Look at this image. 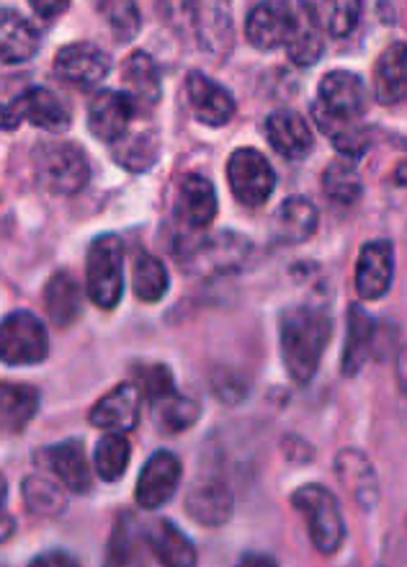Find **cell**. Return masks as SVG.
Wrapping results in <instances>:
<instances>
[{
  "mask_svg": "<svg viewBox=\"0 0 407 567\" xmlns=\"http://www.w3.org/2000/svg\"><path fill=\"white\" fill-rule=\"evenodd\" d=\"M227 184L242 207L258 209L276 188V171L261 150L238 147L227 161Z\"/></svg>",
  "mask_w": 407,
  "mask_h": 567,
  "instance_id": "cell-7",
  "label": "cell"
},
{
  "mask_svg": "<svg viewBox=\"0 0 407 567\" xmlns=\"http://www.w3.org/2000/svg\"><path fill=\"white\" fill-rule=\"evenodd\" d=\"M281 359L296 384L315 377L320 359L331 341V315L315 305H294L281 315Z\"/></svg>",
  "mask_w": 407,
  "mask_h": 567,
  "instance_id": "cell-1",
  "label": "cell"
},
{
  "mask_svg": "<svg viewBox=\"0 0 407 567\" xmlns=\"http://www.w3.org/2000/svg\"><path fill=\"white\" fill-rule=\"evenodd\" d=\"M39 50V31L34 23L23 19L21 13L3 8L0 16V52H3V65H21L31 60Z\"/></svg>",
  "mask_w": 407,
  "mask_h": 567,
  "instance_id": "cell-24",
  "label": "cell"
},
{
  "mask_svg": "<svg viewBox=\"0 0 407 567\" xmlns=\"http://www.w3.org/2000/svg\"><path fill=\"white\" fill-rule=\"evenodd\" d=\"M54 75L70 89L77 91H93L98 83L106 81L108 70H112V60L108 54L93 42H73L65 44L54 54Z\"/></svg>",
  "mask_w": 407,
  "mask_h": 567,
  "instance_id": "cell-11",
  "label": "cell"
},
{
  "mask_svg": "<svg viewBox=\"0 0 407 567\" xmlns=\"http://www.w3.org/2000/svg\"><path fill=\"white\" fill-rule=\"evenodd\" d=\"M124 93L135 101L139 114L147 116L160 104L163 83L155 60L147 52H132L122 65Z\"/></svg>",
  "mask_w": 407,
  "mask_h": 567,
  "instance_id": "cell-20",
  "label": "cell"
},
{
  "mask_svg": "<svg viewBox=\"0 0 407 567\" xmlns=\"http://www.w3.org/2000/svg\"><path fill=\"white\" fill-rule=\"evenodd\" d=\"M276 238L284 243H307L320 225V212L307 196H289L276 212Z\"/></svg>",
  "mask_w": 407,
  "mask_h": 567,
  "instance_id": "cell-27",
  "label": "cell"
},
{
  "mask_svg": "<svg viewBox=\"0 0 407 567\" xmlns=\"http://www.w3.org/2000/svg\"><path fill=\"white\" fill-rule=\"evenodd\" d=\"M263 130L265 137H269V145L281 157H286V161H302L304 155L312 153V145H315L307 120L300 112H294V109H279V112L265 116Z\"/></svg>",
  "mask_w": 407,
  "mask_h": 567,
  "instance_id": "cell-18",
  "label": "cell"
},
{
  "mask_svg": "<svg viewBox=\"0 0 407 567\" xmlns=\"http://www.w3.org/2000/svg\"><path fill=\"white\" fill-rule=\"evenodd\" d=\"M81 307H83V291L73 274L65 269L52 274L44 287V310L50 315L54 326L58 328L73 326V322L81 318Z\"/></svg>",
  "mask_w": 407,
  "mask_h": 567,
  "instance_id": "cell-23",
  "label": "cell"
},
{
  "mask_svg": "<svg viewBox=\"0 0 407 567\" xmlns=\"http://www.w3.org/2000/svg\"><path fill=\"white\" fill-rule=\"evenodd\" d=\"M323 192L333 204L351 207L362 196V176H358L354 161L338 157L323 171Z\"/></svg>",
  "mask_w": 407,
  "mask_h": 567,
  "instance_id": "cell-34",
  "label": "cell"
},
{
  "mask_svg": "<svg viewBox=\"0 0 407 567\" xmlns=\"http://www.w3.org/2000/svg\"><path fill=\"white\" fill-rule=\"evenodd\" d=\"M312 116H315L317 127L323 130L327 137H331L335 150H338L343 157H348V161H356L358 155L366 153V147H369V135H366V132L362 130V124L331 120V116L317 114V112H312Z\"/></svg>",
  "mask_w": 407,
  "mask_h": 567,
  "instance_id": "cell-39",
  "label": "cell"
},
{
  "mask_svg": "<svg viewBox=\"0 0 407 567\" xmlns=\"http://www.w3.org/2000/svg\"><path fill=\"white\" fill-rule=\"evenodd\" d=\"M29 567H81L73 555L62 553V549H52V553L39 555L36 560H31Z\"/></svg>",
  "mask_w": 407,
  "mask_h": 567,
  "instance_id": "cell-42",
  "label": "cell"
},
{
  "mask_svg": "<svg viewBox=\"0 0 407 567\" xmlns=\"http://www.w3.org/2000/svg\"><path fill=\"white\" fill-rule=\"evenodd\" d=\"M250 254H253V243L246 235L222 230L201 235V238L181 240V246H178V264L194 274V277L211 279L242 269Z\"/></svg>",
  "mask_w": 407,
  "mask_h": 567,
  "instance_id": "cell-2",
  "label": "cell"
},
{
  "mask_svg": "<svg viewBox=\"0 0 407 567\" xmlns=\"http://www.w3.org/2000/svg\"><path fill=\"white\" fill-rule=\"evenodd\" d=\"M139 392L137 384L122 382L114 390H108L96 405L91 408L88 419L101 431L108 433H127L137 425L139 419Z\"/></svg>",
  "mask_w": 407,
  "mask_h": 567,
  "instance_id": "cell-19",
  "label": "cell"
},
{
  "mask_svg": "<svg viewBox=\"0 0 407 567\" xmlns=\"http://www.w3.org/2000/svg\"><path fill=\"white\" fill-rule=\"evenodd\" d=\"M292 503L304 516V522H307L312 545H315L323 555L338 553L343 537H346V524H343V514L335 495L331 491H325L323 485L310 483L296 487Z\"/></svg>",
  "mask_w": 407,
  "mask_h": 567,
  "instance_id": "cell-5",
  "label": "cell"
},
{
  "mask_svg": "<svg viewBox=\"0 0 407 567\" xmlns=\"http://www.w3.org/2000/svg\"><path fill=\"white\" fill-rule=\"evenodd\" d=\"M147 542L163 567H197V549L191 539L168 518L150 524Z\"/></svg>",
  "mask_w": 407,
  "mask_h": 567,
  "instance_id": "cell-25",
  "label": "cell"
},
{
  "mask_svg": "<svg viewBox=\"0 0 407 567\" xmlns=\"http://www.w3.org/2000/svg\"><path fill=\"white\" fill-rule=\"evenodd\" d=\"M139 109L124 91H98L88 104V130L93 137L106 142L108 147L132 132L139 120Z\"/></svg>",
  "mask_w": 407,
  "mask_h": 567,
  "instance_id": "cell-12",
  "label": "cell"
},
{
  "mask_svg": "<svg viewBox=\"0 0 407 567\" xmlns=\"http://www.w3.org/2000/svg\"><path fill=\"white\" fill-rule=\"evenodd\" d=\"M129 456L132 446L127 433H106V436L98 441L96 454H93V467H96V475L104 480V483H116V480L124 477V472H127Z\"/></svg>",
  "mask_w": 407,
  "mask_h": 567,
  "instance_id": "cell-36",
  "label": "cell"
},
{
  "mask_svg": "<svg viewBox=\"0 0 407 567\" xmlns=\"http://www.w3.org/2000/svg\"><path fill=\"white\" fill-rule=\"evenodd\" d=\"M153 421L163 433H181L191 429L199 421V405L191 398H184L181 392H170L166 398H158L150 403Z\"/></svg>",
  "mask_w": 407,
  "mask_h": 567,
  "instance_id": "cell-33",
  "label": "cell"
},
{
  "mask_svg": "<svg viewBox=\"0 0 407 567\" xmlns=\"http://www.w3.org/2000/svg\"><path fill=\"white\" fill-rule=\"evenodd\" d=\"M395 178H397V184H407V161L395 171Z\"/></svg>",
  "mask_w": 407,
  "mask_h": 567,
  "instance_id": "cell-46",
  "label": "cell"
},
{
  "mask_svg": "<svg viewBox=\"0 0 407 567\" xmlns=\"http://www.w3.org/2000/svg\"><path fill=\"white\" fill-rule=\"evenodd\" d=\"M186 99L194 116L207 127H225L234 116V99L222 83L211 81L201 70H191L186 75Z\"/></svg>",
  "mask_w": 407,
  "mask_h": 567,
  "instance_id": "cell-15",
  "label": "cell"
},
{
  "mask_svg": "<svg viewBox=\"0 0 407 567\" xmlns=\"http://www.w3.org/2000/svg\"><path fill=\"white\" fill-rule=\"evenodd\" d=\"M194 11L197 13H191V19L199 42L209 52H215L217 58H225V52H230L232 44V23L230 16H227V8L219 3H194Z\"/></svg>",
  "mask_w": 407,
  "mask_h": 567,
  "instance_id": "cell-28",
  "label": "cell"
},
{
  "mask_svg": "<svg viewBox=\"0 0 407 567\" xmlns=\"http://www.w3.org/2000/svg\"><path fill=\"white\" fill-rule=\"evenodd\" d=\"M186 511L197 524L215 529L232 516V495L222 483L207 480V483L194 485L191 493L186 495Z\"/></svg>",
  "mask_w": 407,
  "mask_h": 567,
  "instance_id": "cell-26",
  "label": "cell"
},
{
  "mask_svg": "<svg viewBox=\"0 0 407 567\" xmlns=\"http://www.w3.org/2000/svg\"><path fill=\"white\" fill-rule=\"evenodd\" d=\"M96 11L104 16L108 29H112V34L119 44H127L139 34L143 16H139V8L135 3H129V0H119V3H98Z\"/></svg>",
  "mask_w": 407,
  "mask_h": 567,
  "instance_id": "cell-40",
  "label": "cell"
},
{
  "mask_svg": "<svg viewBox=\"0 0 407 567\" xmlns=\"http://www.w3.org/2000/svg\"><path fill=\"white\" fill-rule=\"evenodd\" d=\"M323 34L325 31L320 29L315 8H312V3H302L300 23H296L292 39H289V44L284 47L289 60L300 68L315 65L320 54H323Z\"/></svg>",
  "mask_w": 407,
  "mask_h": 567,
  "instance_id": "cell-31",
  "label": "cell"
},
{
  "mask_svg": "<svg viewBox=\"0 0 407 567\" xmlns=\"http://www.w3.org/2000/svg\"><path fill=\"white\" fill-rule=\"evenodd\" d=\"M338 475L364 508L374 506V501H377V477H374L372 464L366 462V456L358 452H343L338 456Z\"/></svg>",
  "mask_w": 407,
  "mask_h": 567,
  "instance_id": "cell-37",
  "label": "cell"
},
{
  "mask_svg": "<svg viewBox=\"0 0 407 567\" xmlns=\"http://www.w3.org/2000/svg\"><path fill=\"white\" fill-rule=\"evenodd\" d=\"M302 3H255L248 11L246 19V37L255 50H279L286 47L292 39L296 23H300Z\"/></svg>",
  "mask_w": 407,
  "mask_h": 567,
  "instance_id": "cell-10",
  "label": "cell"
},
{
  "mask_svg": "<svg viewBox=\"0 0 407 567\" xmlns=\"http://www.w3.org/2000/svg\"><path fill=\"white\" fill-rule=\"evenodd\" d=\"M50 353V336L34 312H8L0 326V359L8 367L39 364Z\"/></svg>",
  "mask_w": 407,
  "mask_h": 567,
  "instance_id": "cell-8",
  "label": "cell"
},
{
  "mask_svg": "<svg viewBox=\"0 0 407 567\" xmlns=\"http://www.w3.org/2000/svg\"><path fill=\"white\" fill-rule=\"evenodd\" d=\"M36 184L54 196H73L83 192L91 178V163L83 147L65 140L39 142L31 153Z\"/></svg>",
  "mask_w": 407,
  "mask_h": 567,
  "instance_id": "cell-3",
  "label": "cell"
},
{
  "mask_svg": "<svg viewBox=\"0 0 407 567\" xmlns=\"http://www.w3.org/2000/svg\"><path fill=\"white\" fill-rule=\"evenodd\" d=\"M238 567H276V563L265 555H248Z\"/></svg>",
  "mask_w": 407,
  "mask_h": 567,
  "instance_id": "cell-45",
  "label": "cell"
},
{
  "mask_svg": "<svg viewBox=\"0 0 407 567\" xmlns=\"http://www.w3.org/2000/svg\"><path fill=\"white\" fill-rule=\"evenodd\" d=\"M158 150H160L158 132L153 127H139V130L132 127L127 137L114 142L112 155L122 168H127L132 173H143L147 168H153V163L158 161Z\"/></svg>",
  "mask_w": 407,
  "mask_h": 567,
  "instance_id": "cell-29",
  "label": "cell"
},
{
  "mask_svg": "<svg viewBox=\"0 0 407 567\" xmlns=\"http://www.w3.org/2000/svg\"><path fill=\"white\" fill-rule=\"evenodd\" d=\"M39 411V392L31 384L3 382L0 388V415L6 433H21Z\"/></svg>",
  "mask_w": 407,
  "mask_h": 567,
  "instance_id": "cell-30",
  "label": "cell"
},
{
  "mask_svg": "<svg viewBox=\"0 0 407 567\" xmlns=\"http://www.w3.org/2000/svg\"><path fill=\"white\" fill-rule=\"evenodd\" d=\"M374 96L393 106L407 96V42H393L374 65Z\"/></svg>",
  "mask_w": 407,
  "mask_h": 567,
  "instance_id": "cell-22",
  "label": "cell"
},
{
  "mask_svg": "<svg viewBox=\"0 0 407 567\" xmlns=\"http://www.w3.org/2000/svg\"><path fill=\"white\" fill-rule=\"evenodd\" d=\"M219 202L217 188L211 184L209 176L204 173H186L178 181V196H176V219L186 230L204 233L217 219Z\"/></svg>",
  "mask_w": 407,
  "mask_h": 567,
  "instance_id": "cell-13",
  "label": "cell"
},
{
  "mask_svg": "<svg viewBox=\"0 0 407 567\" xmlns=\"http://www.w3.org/2000/svg\"><path fill=\"white\" fill-rule=\"evenodd\" d=\"M147 549H150L147 532L139 529L135 516L122 514L108 539L104 567H147Z\"/></svg>",
  "mask_w": 407,
  "mask_h": 567,
  "instance_id": "cell-21",
  "label": "cell"
},
{
  "mask_svg": "<svg viewBox=\"0 0 407 567\" xmlns=\"http://www.w3.org/2000/svg\"><path fill=\"white\" fill-rule=\"evenodd\" d=\"M369 109V91L362 75L351 70H331L317 85V101L312 112L341 122H358Z\"/></svg>",
  "mask_w": 407,
  "mask_h": 567,
  "instance_id": "cell-9",
  "label": "cell"
},
{
  "mask_svg": "<svg viewBox=\"0 0 407 567\" xmlns=\"http://www.w3.org/2000/svg\"><path fill=\"white\" fill-rule=\"evenodd\" d=\"M395 277V248L389 240H372L358 250L356 258V291L358 297L372 299L385 297Z\"/></svg>",
  "mask_w": 407,
  "mask_h": 567,
  "instance_id": "cell-16",
  "label": "cell"
},
{
  "mask_svg": "<svg viewBox=\"0 0 407 567\" xmlns=\"http://www.w3.org/2000/svg\"><path fill=\"white\" fill-rule=\"evenodd\" d=\"M315 6V13L317 16V23L320 29L327 31L331 37H348L351 31L356 29L358 23V11H362V6L358 3H351V0H338V3H312Z\"/></svg>",
  "mask_w": 407,
  "mask_h": 567,
  "instance_id": "cell-41",
  "label": "cell"
},
{
  "mask_svg": "<svg viewBox=\"0 0 407 567\" xmlns=\"http://www.w3.org/2000/svg\"><path fill=\"white\" fill-rule=\"evenodd\" d=\"M397 380H400V388L407 395V346L400 351V357H397Z\"/></svg>",
  "mask_w": 407,
  "mask_h": 567,
  "instance_id": "cell-44",
  "label": "cell"
},
{
  "mask_svg": "<svg viewBox=\"0 0 407 567\" xmlns=\"http://www.w3.org/2000/svg\"><path fill=\"white\" fill-rule=\"evenodd\" d=\"M36 460L46 464L60 480L62 487L73 493H88L93 485V475L85 460V449L81 439H67L60 444H52L36 454Z\"/></svg>",
  "mask_w": 407,
  "mask_h": 567,
  "instance_id": "cell-17",
  "label": "cell"
},
{
  "mask_svg": "<svg viewBox=\"0 0 407 567\" xmlns=\"http://www.w3.org/2000/svg\"><path fill=\"white\" fill-rule=\"evenodd\" d=\"M31 8H34L39 19L52 21V19H58V16L65 13L70 3L67 0H52V3H44V0H31Z\"/></svg>",
  "mask_w": 407,
  "mask_h": 567,
  "instance_id": "cell-43",
  "label": "cell"
},
{
  "mask_svg": "<svg viewBox=\"0 0 407 567\" xmlns=\"http://www.w3.org/2000/svg\"><path fill=\"white\" fill-rule=\"evenodd\" d=\"M23 120L39 130L60 135V132L70 127L73 114H70V106L54 91L44 89V85H29L19 96L8 99L3 104V130L13 132Z\"/></svg>",
  "mask_w": 407,
  "mask_h": 567,
  "instance_id": "cell-6",
  "label": "cell"
},
{
  "mask_svg": "<svg viewBox=\"0 0 407 567\" xmlns=\"http://www.w3.org/2000/svg\"><path fill=\"white\" fill-rule=\"evenodd\" d=\"M23 503L31 514L39 516H60L67 508V495L50 477L31 475L23 480Z\"/></svg>",
  "mask_w": 407,
  "mask_h": 567,
  "instance_id": "cell-38",
  "label": "cell"
},
{
  "mask_svg": "<svg viewBox=\"0 0 407 567\" xmlns=\"http://www.w3.org/2000/svg\"><path fill=\"white\" fill-rule=\"evenodd\" d=\"M85 291L101 310H114L124 291V243L119 235L104 233L93 238L85 254Z\"/></svg>",
  "mask_w": 407,
  "mask_h": 567,
  "instance_id": "cell-4",
  "label": "cell"
},
{
  "mask_svg": "<svg viewBox=\"0 0 407 567\" xmlns=\"http://www.w3.org/2000/svg\"><path fill=\"white\" fill-rule=\"evenodd\" d=\"M178 483H181V460L174 452H166V449L155 452L137 477L135 498L139 508H160L163 503L174 498Z\"/></svg>",
  "mask_w": 407,
  "mask_h": 567,
  "instance_id": "cell-14",
  "label": "cell"
},
{
  "mask_svg": "<svg viewBox=\"0 0 407 567\" xmlns=\"http://www.w3.org/2000/svg\"><path fill=\"white\" fill-rule=\"evenodd\" d=\"M374 346V322L362 305H351L348 310V338L343 349V374H356L364 367L369 349Z\"/></svg>",
  "mask_w": 407,
  "mask_h": 567,
  "instance_id": "cell-32",
  "label": "cell"
},
{
  "mask_svg": "<svg viewBox=\"0 0 407 567\" xmlns=\"http://www.w3.org/2000/svg\"><path fill=\"white\" fill-rule=\"evenodd\" d=\"M132 287H135V295L139 302L145 305L160 302V299L168 295V287H170L168 269L163 266L160 258H155L150 254H139L135 261V269H132Z\"/></svg>",
  "mask_w": 407,
  "mask_h": 567,
  "instance_id": "cell-35",
  "label": "cell"
}]
</instances>
